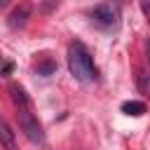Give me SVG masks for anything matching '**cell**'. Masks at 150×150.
Segmentation results:
<instances>
[{
  "instance_id": "6da1fadb",
  "label": "cell",
  "mask_w": 150,
  "mask_h": 150,
  "mask_svg": "<svg viewBox=\"0 0 150 150\" xmlns=\"http://www.w3.org/2000/svg\"><path fill=\"white\" fill-rule=\"evenodd\" d=\"M68 68L75 75V80H80V82H94L96 80L94 59L87 52V47L82 42H77V40L68 45Z\"/></svg>"
},
{
  "instance_id": "7a4b0ae2",
  "label": "cell",
  "mask_w": 150,
  "mask_h": 150,
  "mask_svg": "<svg viewBox=\"0 0 150 150\" xmlns=\"http://www.w3.org/2000/svg\"><path fill=\"white\" fill-rule=\"evenodd\" d=\"M16 115H19V127H21V131H23L33 143H42V141H45V134H42V127H40L38 117H35L28 108H21Z\"/></svg>"
},
{
  "instance_id": "3957f363",
  "label": "cell",
  "mask_w": 150,
  "mask_h": 150,
  "mask_svg": "<svg viewBox=\"0 0 150 150\" xmlns=\"http://www.w3.org/2000/svg\"><path fill=\"white\" fill-rule=\"evenodd\" d=\"M91 19L101 28H115L117 26V9L112 5H96L91 9Z\"/></svg>"
},
{
  "instance_id": "277c9868",
  "label": "cell",
  "mask_w": 150,
  "mask_h": 150,
  "mask_svg": "<svg viewBox=\"0 0 150 150\" xmlns=\"http://www.w3.org/2000/svg\"><path fill=\"white\" fill-rule=\"evenodd\" d=\"M28 16H30V5H19V7L9 14V28H21V26H26Z\"/></svg>"
},
{
  "instance_id": "5b68a950",
  "label": "cell",
  "mask_w": 150,
  "mask_h": 150,
  "mask_svg": "<svg viewBox=\"0 0 150 150\" xmlns=\"http://www.w3.org/2000/svg\"><path fill=\"white\" fill-rule=\"evenodd\" d=\"M0 145H2L5 150H19V148H16L14 131H12V127H9L5 120H0Z\"/></svg>"
},
{
  "instance_id": "8992f818",
  "label": "cell",
  "mask_w": 150,
  "mask_h": 150,
  "mask_svg": "<svg viewBox=\"0 0 150 150\" xmlns=\"http://www.w3.org/2000/svg\"><path fill=\"white\" fill-rule=\"evenodd\" d=\"M9 91H12V101L16 103L19 110H21V108H28V96H26L23 87H19V84H9Z\"/></svg>"
},
{
  "instance_id": "52a82bcc",
  "label": "cell",
  "mask_w": 150,
  "mask_h": 150,
  "mask_svg": "<svg viewBox=\"0 0 150 150\" xmlns=\"http://www.w3.org/2000/svg\"><path fill=\"white\" fill-rule=\"evenodd\" d=\"M122 112L131 115V117H138V115L145 112V103H141V101H127V103H122Z\"/></svg>"
},
{
  "instance_id": "ba28073f",
  "label": "cell",
  "mask_w": 150,
  "mask_h": 150,
  "mask_svg": "<svg viewBox=\"0 0 150 150\" xmlns=\"http://www.w3.org/2000/svg\"><path fill=\"white\" fill-rule=\"evenodd\" d=\"M35 68H38V73H40V75H52V73L56 70V63H54L52 59H45V61H40Z\"/></svg>"
},
{
  "instance_id": "9c48e42d",
  "label": "cell",
  "mask_w": 150,
  "mask_h": 150,
  "mask_svg": "<svg viewBox=\"0 0 150 150\" xmlns=\"http://www.w3.org/2000/svg\"><path fill=\"white\" fill-rule=\"evenodd\" d=\"M143 9H145V14H148V21H150V0H143Z\"/></svg>"
},
{
  "instance_id": "30bf717a",
  "label": "cell",
  "mask_w": 150,
  "mask_h": 150,
  "mask_svg": "<svg viewBox=\"0 0 150 150\" xmlns=\"http://www.w3.org/2000/svg\"><path fill=\"white\" fill-rule=\"evenodd\" d=\"M145 49H148V66H150V38H148V45H145Z\"/></svg>"
},
{
  "instance_id": "8fae6325",
  "label": "cell",
  "mask_w": 150,
  "mask_h": 150,
  "mask_svg": "<svg viewBox=\"0 0 150 150\" xmlns=\"http://www.w3.org/2000/svg\"><path fill=\"white\" fill-rule=\"evenodd\" d=\"M7 5H9V0H0V9H2V7H7Z\"/></svg>"
}]
</instances>
